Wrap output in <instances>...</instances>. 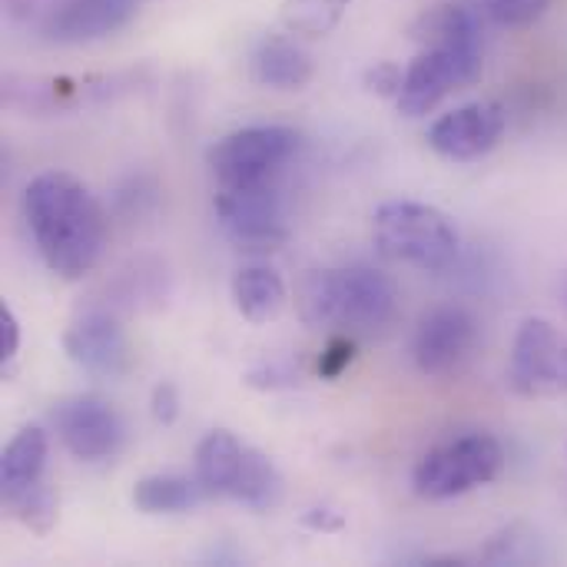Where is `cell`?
Returning <instances> with one entry per match:
<instances>
[{
	"instance_id": "6da1fadb",
	"label": "cell",
	"mask_w": 567,
	"mask_h": 567,
	"mask_svg": "<svg viewBox=\"0 0 567 567\" xmlns=\"http://www.w3.org/2000/svg\"><path fill=\"white\" fill-rule=\"evenodd\" d=\"M23 216L37 252L60 279H83L103 256L106 216L96 196L70 173H40L23 189Z\"/></svg>"
},
{
	"instance_id": "7a4b0ae2",
	"label": "cell",
	"mask_w": 567,
	"mask_h": 567,
	"mask_svg": "<svg viewBox=\"0 0 567 567\" xmlns=\"http://www.w3.org/2000/svg\"><path fill=\"white\" fill-rule=\"evenodd\" d=\"M399 306L395 282L372 266L312 269L296 286V312L309 329L372 332L392 322Z\"/></svg>"
},
{
	"instance_id": "3957f363",
	"label": "cell",
	"mask_w": 567,
	"mask_h": 567,
	"mask_svg": "<svg viewBox=\"0 0 567 567\" xmlns=\"http://www.w3.org/2000/svg\"><path fill=\"white\" fill-rule=\"evenodd\" d=\"M372 236L382 256L425 272H442L458 259L455 223L429 203H382L372 216Z\"/></svg>"
},
{
	"instance_id": "277c9868",
	"label": "cell",
	"mask_w": 567,
	"mask_h": 567,
	"mask_svg": "<svg viewBox=\"0 0 567 567\" xmlns=\"http://www.w3.org/2000/svg\"><path fill=\"white\" fill-rule=\"evenodd\" d=\"M505 468V449L485 432H472L432 449L412 475V488L425 502H449L492 485Z\"/></svg>"
},
{
	"instance_id": "5b68a950",
	"label": "cell",
	"mask_w": 567,
	"mask_h": 567,
	"mask_svg": "<svg viewBox=\"0 0 567 567\" xmlns=\"http://www.w3.org/2000/svg\"><path fill=\"white\" fill-rule=\"evenodd\" d=\"M302 136L292 126H246L209 150V169L219 186L269 183L296 156Z\"/></svg>"
},
{
	"instance_id": "8992f818",
	"label": "cell",
	"mask_w": 567,
	"mask_h": 567,
	"mask_svg": "<svg viewBox=\"0 0 567 567\" xmlns=\"http://www.w3.org/2000/svg\"><path fill=\"white\" fill-rule=\"evenodd\" d=\"M213 206L226 236L246 252H272L289 239L276 179L252 186H219Z\"/></svg>"
},
{
	"instance_id": "52a82bcc",
	"label": "cell",
	"mask_w": 567,
	"mask_h": 567,
	"mask_svg": "<svg viewBox=\"0 0 567 567\" xmlns=\"http://www.w3.org/2000/svg\"><path fill=\"white\" fill-rule=\"evenodd\" d=\"M508 385L525 399H558L567 395V342L548 319H525L518 326Z\"/></svg>"
},
{
	"instance_id": "ba28073f",
	"label": "cell",
	"mask_w": 567,
	"mask_h": 567,
	"mask_svg": "<svg viewBox=\"0 0 567 567\" xmlns=\"http://www.w3.org/2000/svg\"><path fill=\"white\" fill-rule=\"evenodd\" d=\"M482 50H442L429 47L405 66V83L395 96L402 116H425L432 113L449 93L472 86L482 76Z\"/></svg>"
},
{
	"instance_id": "9c48e42d",
	"label": "cell",
	"mask_w": 567,
	"mask_h": 567,
	"mask_svg": "<svg viewBox=\"0 0 567 567\" xmlns=\"http://www.w3.org/2000/svg\"><path fill=\"white\" fill-rule=\"evenodd\" d=\"M60 445L80 462H106L123 445V419L96 395H73L50 412Z\"/></svg>"
},
{
	"instance_id": "30bf717a",
	"label": "cell",
	"mask_w": 567,
	"mask_h": 567,
	"mask_svg": "<svg viewBox=\"0 0 567 567\" xmlns=\"http://www.w3.org/2000/svg\"><path fill=\"white\" fill-rule=\"evenodd\" d=\"M505 126H508V113L502 110V103L492 100L465 103L429 126V146L445 159L472 163L488 156L502 143Z\"/></svg>"
},
{
	"instance_id": "8fae6325",
	"label": "cell",
	"mask_w": 567,
	"mask_h": 567,
	"mask_svg": "<svg viewBox=\"0 0 567 567\" xmlns=\"http://www.w3.org/2000/svg\"><path fill=\"white\" fill-rule=\"evenodd\" d=\"M475 319L468 309L462 306H442L435 312H429L415 332V342H412V359L419 365L422 375L429 379H445V375H455L472 349H475Z\"/></svg>"
},
{
	"instance_id": "7c38bea8",
	"label": "cell",
	"mask_w": 567,
	"mask_h": 567,
	"mask_svg": "<svg viewBox=\"0 0 567 567\" xmlns=\"http://www.w3.org/2000/svg\"><path fill=\"white\" fill-rule=\"evenodd\" d=\"M66 359L93 379H120L133 365V349L123 326L110 312H83L63 332Z\"/></svg>"
},
{
	"instance_id": "4fadbf2b",
	"label": "cell",
	"mask_w": 567,
	"mask_h": 567,
	"mask_svg": "<svg viewBox=\"0 0 567 567\" xmlns=\"http://www.w3.org/2000/svg\"><path fill=\"white\" fill-rule=\"evenodd\" d=\"M133 13L136 0H63L47 13L40 33L50 43L80 47L116 33L133 20Z\"/></svg>"
},
{
	"instance_id": "5bb4252c",
	"label": "cell",
	"mask_w": 567,
	"mask_h": 567,
	"mask_svg": "<svg viewBox=\"0 0 567 567\" xmlns=\"http://www.w3.org/2000/svg\"><path fill=\"white\" fill-rule=\"evenodd\" d=\"M252 76L269 90H302L316 76V63L302 43L272 33L252 53Z\"/></svg>"
},
{
	"instance_id": "9a60e30c",
	"label": "cell",
	"mask_w": 567,
	"mask_h": 567,
	"mask_svg": "<svg viewBox=\"0 0 567 567\" xmlns=\"http://www.w3.org/2000/svg\"><path fill=\"white\" fill-rule=\"evenodd\" d=\"M409 37L429 50V47H442V50H482V27L478 17L468 7L458 3H439L425 13H419L409 23Z\"/></svg>"
},
{
	"instance_id": "2e32d148",
	"label": "cell",
	"mask_w": 567,
	"mask_h": 567,
	"mask_svg": "<svg viewBox=\"0 0 567 567\" xmlns=\"http://www.w3.org/2000/svg\"><path fill=\"white\" fill-rule=\"evenodd\" d=\"M47 455H50V442H47V432L40 425H27V429H20L7 442L3 458H0V492H3V502L20 495V492H27L37 482H43Z\"/></svg>"
},
{
	"instance_id": "e0dca14e",
	"label": "cell",
	"mask_w": 567,
	"mask_h": 567,
	"mask_svg": "<svg viewBox=\"0 0 567 567\" xmlns=\"http://www.w3.org/2000/svg\"><path fill=\"white\" fill-rule=\"evenodd\" d=\"M243 455H246V445L226 429H216L199 442L196 482L203 485L206 498H229L233 495V485H236L239 468H243Z\"/></svg>"
},
{
	"instance_id": "ac0fdd59",
	"label": "cell",
	"mask_w": 567,
	"mask_h": 567,
	"mask_svg": "<svg viewBox=\"0 0 567 567\" xmlns=\"http://www.w3.org/2000/svg\"><path fill=\"white\" fill-rule=\"evenodd\" d=\"M286 299H289L286 282L269 266H246L233 276V302L239 316L252 326L272 322L282 312Z\"/></svg>"
},
{
	"instance_id": "d6986e66",
	"label": "cell",
	"mask_w": 567,
	"mask_h": 567,
	"mask_svg": "<svg viewBox=\"0 0 567 567\" xmlns=\"http://www.w3.org/2000/svg\"><path fill=\"white\" fill-rule=\"evenodd\" d=\"M206 498L203 485L183 475H146L133 488V505L143 515H183Z\"/></svg>"
},
{
	"instance_id": "ffe728a7",
	"label": "cell",
	"mask_w": 567,
	"mask_h": 567,
	"mask_svg": "<svg viewBox=\"0 0 567 567\" xmlns=\"http://www.w3.org/2000/svg\"><path fill=\"white\" fill-rule=\"evenodd\" d=\"M229 498L252 512H272L282 502V475H279L276 462L266 452L246 445L243 468H239V478H236Z\"/></svg>"
},
{
	"instance_id": "44dd1931",
	"label": "cell",
	"mask_w": 567,
	"mask_h": 567,
	"mask_svg": "<svg viewBox=\"0 0 567 567\" xmlns=\"http://www.w3.org/2000/svg\"><path fill=\"white\" fill-rule=\"evenodd\" d=\"M352 0H282L279 20L296 37H326L332 33Z\"/></svg>"
},
{
	"instance_id": "7402d4cb",
	"label": "cell",
	"mask_w": 567,
	"mask_h": 567,
	"mask_svg": "<svg viewBox=\"0 0 567 567\" xmlns=\"http://www.w3.org/2000/svg\"><path fill=\"white\" fill-rule=\"evenodd\" d=\"M7 505L17 515V522H23L37 535H47L56 525V495L47 485V478L37 482V485H30L27 492H20L13 498H7Z\"/></svg>"
},
{
	"instance_id": "603a6c76",
	"label": "cell",
	"mask_w": 567,
	"mask_h": 567,
	"mask_svg": "<svg viewBox=\"0 0 567 567\" xmlns=\"http://www.w3.org/2000/svg\"><path fill=\"white\" fill-rule=\"evenodd\" d=\"M551 0H482L485 13L498 23V27H532L545 17Z\"/></svg>"
},
{
	"instance_id": "cb8c5ba5",
	"label": "cell",
	"mask_w": 567,
	"mask_h": 567,
	"mask_svg": "<svg viewBox=\"0 0 567 567\" xmlns=\"http://www.w3.org/2000/svg\"><path fill=\"white\" fill-rule=\"evenodd\" d=\"M518 532L522 528H508V532L495 535L488 542V548L482 551V561H488V565H525L532 558L535 542H532V535H528V542L518 538Z\"/></svg>"
},
{
	"instance_id": "d4e9b609",
	"label": "cell",
	"mask_w": 567,
	"mask_h": 567,
	"mask_svg": "<svg viewBox=\"0 0 567 567\" xmlns=\"http://www.w3.org/2000/svg\"><path fill=\"white\" fill-rule=\"evenodd\" d=\"M362 83H365L369 93H375V96H392V100H395L399 90H402V83H405V70H402L395 60H375L372 66H365Z\"/></svg>"
},
{
	"instance_id": "484cf974",
	"label": "cell",
	"mask_w": 567,
	"mask_h": 567,
	"mask_svg": "<svg viewBox=\"0 0 567 567\" xmlns=\"http://www.w3.org/2000/svg\"><path fill=\"white\" fill-rule=\"evenodd\" d=\"M352 359H355V342L349 339V336H336L329 346H326V352L319 355V365H316V372H319V379H339L349 365H352Z\"/></svg>"
},
{
	"instance_id": "4316f807",
	"label": "cell",
	"mask_w": 567,
	"mask_h": 567,
	"mask_svg": "<svg viewBox=\"0 0 567 567\" xmlns=\"http://www.w3.org/2000/svg\"><path fill=\"white\" fill-rule=\"evenodd\" d=\"M17 349H20V322L13 309L0 302V365L3 369H10V362L17 359Z\"/></svg>"
},
{
	"instance_id": "83f0119b",
	"label": "cell",
	"mask_w": 567,
	"mask_h": 567,
	"mask_svg": "<svg viewBox=\"0 0 567 567\" xmlns=\"http://www.w3.org/2000/svg\"><path fill=\"white\" fill-rule=\"evenodd\" d=\"M150 412L159 425H173L179 419V392L173 382H159L150 399Z\"/></svg>"
},
{
	"instance_id": "f1b7e54d",
	"label": "cell",
	"mask_w": 567,
	"mask_h": 567,
	"mask_svg": "<svg viewBox=\"0 0 567 567\" xmlns=\"http://www.w3.org/2000/svg\"><path fill=\"white\" fill-rule=\"evenodd\" d=\"M246 382L252 385V389H286V385H292L296 382V372L286 365V362H269V365H262V369H252L249 375H246Z\"/></svg>"
},
{
	"instance_id": "f546056e",
	"label": "cell",
	"mask_w": 567,
	"mask_h": 567,
	"mask_svg": "<svg viewBox=\"0 0 567 567\" xmlns=\"http://www.w3.org/2000/svg\"><path fill=\"white\" fill-rule=\"evenodd\" d=\"M302 525L326 535V532H342L346 528V518L339 512H332V508H312V512L302 515Z\"/></svg>"
}]
</instances>
